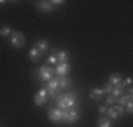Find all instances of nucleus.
Listing matches in <instances>:
<instances>
[{"label": "nucleus", "mask_w": 133, "mask_h": 127, "mask_svg": "<svg viewBox=\"0 0 133 127\" xmlns=\"http://www.w3.org/2000/svg\"><path fill=\"white\" fill-rule=\"evenodd\" d=\"M78 118H80V111L77 108L66 109V111H64V115H62V123L72 124V123H76Z\"/></svg>", "instance_id": "20e7f679"}, {"label": "nucleus", "mask_w": 133, "mask_h": 127, "mask_svg": "<svg viewBox=\"0 0 133 127\" xmlns=\"http://www.w3.org/2000/svg\"><path fill=\"white\" fill-rule=\"evenodd\" d=\"M56 58L58 64L59 62H68L70 61V52L68 50H59V52H56Z\"/></svg>", "instance_id": "4468645a"}, {"label": "nucleus", "mask_w": 133, "mask_h": 127, "mask_svg": "<svg viewBox=\"0 0 133 127\" xmlns=\"http://www.w3.org/2000/svg\"><path fill=\"white\" fill-rule=\"evenodd\" d=\"M34 102H36V105H38V106H43V105L48 104V98L40 96V95H36V96H34Z\"/></svg>", "instance_id": "6ab92c4d"}, {"label": "nucleus", "mask_w": 133, "mask_h": 127, "mask_svg": "<svg viewBox=\"0 0 133 127\" xmlns=\"http://www.w3.org/2000/svg\"><path fill=\"white\" fill-rule=\"evenodd\" d=\"M108 83H111L112 86H118V84H121V83H123V77H121L118 72H112V74L109 75Z\"/></svg>", "instance_id": "9b49d317"}, {"label": "nucleus", "mask_w": 133, "mask_h": 127, "mask_svg": "<svg viewBox=\"0 0 133 127\" xmlns=\"http://www.w3.org/2000/svg\"><path fill=\"white\" fill-rule=\"evenodd\" d=\"M50 3H52V6H62L64 5L62 0H50Z\"/></svg>", "instance_id": "393cba45"}, {"label": "nucleus", "mask_w": 133, "mask_h": 127, "mask_svg": "<svg viewBox=\"0 0 133 127\" xmlns=\"http://www.w3.org/2000/svg\"><path fill=\"white\" fill-rule=\"evenodd\" d=\"M98 127H112V120L109 117L101 115L99 120H98Z\"/></svg>", "instance_id": "f8f14e48"}, {"label": "nucleus", "mask_w": 133, "mask_h": 127, "mask_svg": "<svg viewBox=\"0 0 133 127\" xmlns=\"http://www.w3.org/2000/svg\"><path fill=\"white\" fill-rule=\"evenodd\" d=\"M105 104H117V98H114L112 95H107V101Z\"/></svg>", "instance_id": "5701e85b"}, {"label": "nucleus", "mask_w": 133, "mask_h": 127, "mask_svg": "<svg viewBox=\"0 0 133 127\" xmlns=\"http://www.w3.org/2000/svg\"><path fill=\"white\" fill-rule=\"evenodd\" d=\"M56 52H58V50H52V55L48 58V64H49V65H56V64H58Z\"/></svg>", "instance_id": "412c9836"}, {"label": "nucleus", "mask_w": 133, "mask_h": 127, "mask_svg": "<svg viewBox=\"0 0 133 127\" xmlns=\"http://www.w3.org/2000/svg\"><path fill=\"white\" fill-rule=\"evenodd\" d=\"M70 64L68 62H59V64H56V66H55V72L58 74V77H66V74L70 72Z\"/></svg>", "instance_id": "6e6552de"}, {"label": "nucleus", "mask_w": 133, "mask_h": 127, "mask_svg": "<svg viewBox=\"0 0 133 127\" xmlns=\"http://www.w3.org/2000/svg\"><path fill=\"white\" fill-rule=\"evenodd\" d=\"M123 108H124V112L132 114V112H133V102H132V101H129V102H127L126 105H124Z\"/></svg>", "instance_id": "4be33fe9"}, {"label": "nucleus", "mask_w": 133, "mask_h": 127, "mask_svg": "<svg viewBox=\"0 0 133 127\" xmlns=\"http://www.w3.org/2000/svg\"><path fill=\"white\" fill-rule=\"evenodd\" d=\"M37 9L43 14H49V12H52L53 10V6L50 3V0H42V2H37Z\"/></svg>", "instance_id": "1a4fd4ad"}, {"label": "nucleus", "mask_w": 133, "mask_h": 127, "mask_svg": "<svg viewBox=\"0 0 133 127\" xmlns=\"http://www.w3.org/2000/svg\"><path fill=\"white\" fill-rule=\"evenodd\" d=\"M107 114L109 115L111 120H117V118H121L124 115V108L120 106V105H112L111 108H108Z\"/></svg>", "instance_id": "423d86ee"}, {"label": "nucleus", "mask_w": 133, "mask_h": 127, "mask_svg": "<svg viewBox=\"0 0 133 127\" xmlns=\"http://www.w3.org/2000/svg\"><path fill=\"white\" fill-rule=\"evenodd\" d=\"M10 34H12V30H10L9 25H3V27H0V36H2V37H9Z\"/></svg>", "instance_id": "aec40b11"}, {"label": "nucleus", "mask_w": 133, "mask_h": 127, "mask_svg": "<svg viewBox=\"0 0 133 127\" xmlns=\"http://www.w3.org/2000/svg\"><path fill=\"white\" fill-rule=\"evenodd\" d=\"M112 89H114V86L111 84V83H107V84H105V87H104V92H105L107 95H111Z\"/></svg>", "instance_id": "b1692460"}, {"label": "nucleus", "mask_w": 133, "mask_h": 127, "mask_svg": "<svg viewBox=\"0 0 133 127\" xmlns=\"http://www.w3.org/2000/svg\"><path fill=\"white\" fill-rule=\"evenodd\" d=\"M44 87H46L48 95L50 96V98H56V96H58L56 92L59 90V77L52 78L50 81H48V86H44Z\"/></svg>", "instance_id": "39448f33"}, {"label": "nucleus", "mask_w": 133, "mask_h": 127, "mask_svg": "<svg viewBox=\"0 0 133 127\" xmlns=\"http://www.w3.org/2000/svg\"><path fill=\"white\" fill-rule=\"evenodd\" d=\"M36 49L42 53V56H43V55H46V53H48V49H49L48 40H43V38H42V40H38V42L36 43Z\"/></svg>", "instance_id": "9d476101"}, {"label": "nucleus", "mask_w": 133, "mask_h": 127, "mask_svg": "<svg viewBox=\"0 0 133 127\" xmlns=\"http://www.w3.org/2000/svg\"><path fill=\"white\" fill-rule=\"evenodd\" d=\"M40 58H42V53L38 52L36 47H33V49L30 50V61L31 62H37Z\"/></svg>", "instance_id": "a211bd4d"}, {"label": "nucleus", "mask_w": 133, "mask_h": 127, "mask_svg": "<svg viewBox=\"0 0 133 127\" xmlns=\"http://www.w3.org/2000/svg\"><path fill=\"white\" fill-rule=\"evenodd\" d=\"M124 87L126 86L121 83V84H118V86H114V89H112V92H111V95L114 96V98H120L121 95H123V92H124Z\"/></svg>", "instance_id": "f3484780"}, {"label": "nucleus", "mask_w": 133, "mask_h": 127, "mask_svg": "<svg viewBox=\"0 0 133 127\" xmlns=\"http://www.w3.org/2000/svg\"><path fill=\"white\" fill-rule=\"evenodd\" d=\"M107 111H108V109H107V106H105V105H101V106H99V114H101V115H105V114H107Z\"/></svg>", "instance_id": "bb28decb"}, {"label": "nucleus", "mask_w": 133, "mask_h": 127, "mask_svg": "<svg viewBox=\"0 0 133 127\" xmlns=\"http://www.w3.org/2000/svg\"><path fill=\"white\" fill-rule=\"evenodd\" d=\"M72 86L71 80L68 78V77H59V89L61 90H66V89H70Z\"/></svg>", "instance_id": "ddd939ff"}, {"label": "nucleus", "mask_w": 133, "mask_h": 127, "mask_svg": "<svg viewBox=\"0 0 133 127\" xmlns=\"http://www.w3.org/2000/svg\"><path fill=\"white\" fill-rule=\"evenodd\" d=\"M62 115H64V111L59 108H50L49 109V112H48V118L50 120L52 123H59L62 121Z\"/></svg>", "instance_id": "0eeeda50"}, {"label": "nucleus", "mask_w": 133, "mask_h": 127, "mask_svg": "<svg viewBox=\"0 0 133 127\" xmlns=\"http://www.w3.org/2000/svg\"><path fill=\"white\" fill-rule=\"evenodd\" d=\"M53 74H55V68H50V66L44 65V66H40L37 71V75L38 78L43 81V83H48L53 78Z\"/></svg>", "instance_id": "7ed1b4c3"}, {"label": "nucleus", "mask_w": 133, "mask_h": 127, "mask_svg": "<svg viewBox=\"0 0 133 127\" xmlns=\"http://www.w3.org/2000/svg\"><path fill=\"white\" fill-rule=\"evenodd\" d=\"M10 37V46L14 49H21L25 46V36L21 31H12Z\"/></svg>", "instance_id": "f03ea898"}, {"label": "nucleus", "mask_w": 133, "mask_h": 127, "mask_svg": "<svg viewBox=\"0 0 133 127\" xmlns=\"http://www.w3.org/2000/svg\"><path fill=\"white\" fill-rule=\"evenodd\" d=\"M56 108L66 111V109H72L77 106V95L76 93H61L56 96Z\"/></svg>", "instance_id": "f257e3e1"}, {"label": "nucleus", "mask_w": 133, "mask_h": 127, "mask_svg": "<svg viewBox=\"0 0 133 127\" xmlns=\"http://www.w3.org/2000/svg\"><path fill=\"white\" fill-rule=\"evenodd\" d=\"M105 95L104 89H92V92L89 93V96H90V99H95V101H99L102 96Z\"/></svg>", "instance_id": "2eb2a0df"}, {"label": "nucleus", "mask_w": 133, "mask_h": 127, "mask_svg": "<svg viewBox=\"0 0 133 127\" xmlns=\"http://www.w3.org/2000/svg\"><path fill=\"white\" fill-rule=\"evenodd\" d=\"M132 77H127V78H124V80H123V84L124 86H132Z\"/></svg>", "instance_id": "a878e982"}, {"label": "nucleus", "mask_w": 133, "mask_h": 127, "mask_svg": "<svg viewBox=\"0 0 133 127\" xmlns=\"http://www.w3.org/2000/svg\"><path fill=\"white\" fill-rule=\"evenodd\" d=\"M132 96H133L132 92H130V93H127V95H121L120 98H117V104H118L120 106H124L129 101H132Z\"/></svg>", "instance_id": "dca6fc26"}]
</instances>
